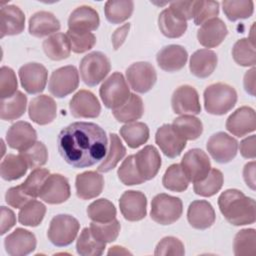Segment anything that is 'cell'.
I'll return each mask as SVG.
<instances>
[{"instance_id":"cell-1","label":"cell","mask_w":256,"mask_h":256,"mask_svg":"<svg viewBox=\"0 0 256 256\" xmlns=\"http://www.w3.org/2000/svg\"><path fill=\"white\" fill-rule=\"evenodd\" d=\"M57 145L66 163L75 168H86L104 158L108 139L99 125L92 122H74L60 131Z\"/></svg>"},{"instance_id":"cell-2","label":"cell","mask_w":256,"mask_h":256,"mask_svg":"<svg viewBox=\"0 0 256 256\" xmlns=\"http://www.w3.org/2000/svg\"><path fill=\"white\" fill-rule=\"evenodd\" d=\"M218 206L224 218L234 226L253 224L256 220V203L237 189H228L218 198Z\"/></svg>"},{"instance_id":"cell-3","label":"cell","mask_w":256,"mask_h":256,"mask_svg":"<svg viewBox=\"0 0 256 256\" xmlns=\"http://www.w3.org/2000/svg\"><path fill=\"white\" fill-rule=\"evenodd\" d=\"M204 107L207 113L224 115L229 112L237 102L236 90L225 83H214L204 90Z\"/></svg>"},{"instance_id":"cell-4","label":"cell","mask_w":256,"mask_h":256,"mask_svg":"<svg viewBox=\"0 0 256 256\" xmlns=\"http://www.w3.org/2000/svg\"><path fill=\"white\" fill-rule=\"evenodd\" d=\"M183 204L180 198L165 193L157 194L151 202V219L160 225H170L182 215Z\"/></svg>"},{"instance_id":"cell-5","label":"cell","mask_w":256,"mask_h":256,"mask_svg":"<svg viewBox=\"0 0 256 256\" xmlns=\"http://www.w3.org/2000/svg\"><path fill=\"white\" fill-rule=\"evenodd\" d=\"M111 65L108 57L99 51L85 55L79 65L80 76L83 82L90 86L98 85L110 72Z\"/></svg>"},{"instance_id":"cell-6","label":"cell","mask_w":256,"mask_h":256,"mask_svg":"<svg viewBox=\"0 0 256 256\" xmlns=\"http://www.w3.org/2000/svg\"><path fill=\"white\" fill-rule=\"evenodd\" d=\"M79 228L80 224L76 218L68 214H59L50 221L47 237L57 247L68 246L75 240Z\"/></svg>"},{"instance_id":"cell-7","label":"cell","mask_w":256,"mask_h":256,"mask_svg":"<svg viewBox=\"0 0 256 256\" xmlns=\"http://www.w3.org/2000/svg\"><path fill=\"white\" fill-rule=\"evenodd\" d=\"M99 94L104 105L113 110L123 105L131 93L124 76L120 72H114L104 80Z\"/></svg>"},{"instance_id":"cell-8","label":"cell","mask_w":256,"mask_h":256,"mask_svg":"<svg viewBox=\"0 0 256 256\" xmlns=\"http://www.w3.org/2000/svg\"><path fill=\"white\" fill-rule=\"evenodd\" d=\"M79 85V73L75 66L68 65L54 70L50 76L49 92L57 97L63 98L74 92Z\"/></svg>"},{"instance_id":"cell-9","label":"cell","mask_w":256,"mask_h":256,"mask_svg":"<svg viewBox=\"0 0 256 256\" xmlns=\"http://www.w3.org/2000/svg\"><path fill=\"white\" fill-rule=\"evenodd\" d=\"M126 78L134 91L146 93L156 83L157 74L155 68L149 62H136L127 68Z\"/></svg>"},{"instance_id":"cell-10","label":"cell","mask_w":256,"mask_h":256,"mask_svg":"<svg viewBox=\"0 0 256 256\" xmlns=\"http://www.w3.org/2000/svg\"><path fill=\"white\" fill-rule=\"evenodd\" d=\"M180 165L188 180L193 183L205 178L211 169V163L208 155L198 148H194L186 152Z\"/></svg>"},{"instance_id":"cell-11","label":"cell","mask_w":256,"mask_h":256,"mask_svg":"<svg viewBox=\"0 0 256 256\" xmlns=\"http://www.w3.org/2000/svg\"><path fill=\"white\" fill-rule=\"evenodd\" d=\"M206 147L216 162L224 164L235 158L238 150V142L225 132H217L208 139Z\"/></svg>"},{"instance_id":"cell-12","label":"cell","mask_w":256,"mask_h":256,"mask_svg":"<svg viewBox=\"0 0 256 256\" xmlns=\"http://www.w3.org/2000/svg\"><path fill=\"white\" fill-rule=\"evenodd\" d=\"M19 78L22 87L29 94L41 93L46 86L48 72L40 63L30 62L20 67Z\"/></svg>"},{"instance_id":"cell-13","label":"cell","mask_w":256,"mask_h":256,"mask_svg":"<svg viewBox=\"0 0 256 256\" xmlns=\"http://www.w3.org/2000/svg\"><path fill=\"white\" fill-rule=\"evenodd\" d=\"M70 194L67 178L61 174H50L41 188L39 197L48 204H60L67 201Z\"/></svg>"},{"instance_id":"cell-14","label":"cell","mask_w":256,"mask_h":256,"mask_svg":"<svg viewBox=\"0 0 256 256\" xmlns=\"http://www.w3.org/2000/svg\"><path fill=\"white\" fill-rule=\"evenodd\" d=\"M171 105L174 113L187 115L199 114L201 105L196 89L190 85L179 86L172 95Z\"/></svg>"},{"instance_id":"cell-15","label":"cell","mask_w":256,"mask_h":256,"mask_svg":"<svg viewBox=\"0 0 256 256\" xmlns=\"http://www.w3.org/2000/svg\"><path fill=\"white\" fill-rule=\"evenodd\" d=\"M119 207L126 220L132 222L142 220L147 214L146 196L140 191H125L120 197Z\"/></svg>"},{"instance_id":"cell-16","label":"cell","mask_w":256,"mask_h":256,"mask_svg":"<svg viewBox=\"0 0 256 256\" xmlns=\"http://www.w3.org/2000/svg\"><path fill=\"white\" fill-rule=\"evenodd\" d=\"M156 144L169 158H176L186 147V140L174 129L172 124H164L155 134Z\"/></svg>"},{"instance_id":"cell-17","label":"cell","mask_w":256,"mask_h":256,"mask_svg":"<svg viewBox=\"0 0 256 256\" xmlns=\"http://www.w3.org/2000/svg\"><path fill=\"white\" fill-rule=\"evenodd\" d=\"M69 109L75 118H96L101 112V105L92 92L83 89L72 97Z\"/></svg>"},{"instance_id":"cell-18","label":"cell","mask_w":256,"mask_h":256,"mask_svg":"<svg viewBox=\"0 0 256 256\" xmlns=\"http://www.w3.org/2000/svg\"><path fill=\"white\" fill-rule=\"evenodd\" d=\"M226 129L237 137L254 132L256 129L254 109L248 106H242L235 110L226 120Z\"/></svg>"},{"instance_id":"cell-19","label":"cell","mask_w":256,"mask_h":256,"mask_svg":"<svg viewBox=\"0 0 256 256\" xmlns=\"http://www.w3.org/2000/svg\"><path fill=\"white\" fill-rule=\"evenodd\" d=\"M100 18L98 12L87 5L77 7L68 18V30L77 33H88L99 27Z\"/></svg>"},{"instance_id":"cell-20","label":"cell","mask_w":256,"mask_h":256,"mask_svg":"<svg viewBox=\"0 0 256 256\" xmlns=\"http://www.w3.org/2000/svg\"><path fill=\"white\" fill-rule=\"evenodd\" d=\"M6 252L11 256H25L36 248L35 235L23 228H16L4 240Z\"/></svg>"},{"instance_id":"cell-21","label":"cell","mask_w":256,"mask_h":256,"mask_svg":"<svg viewBox=\"0 0 256 256\" xmlns=\"http://www.w3.org/2000/svg\"><path fill=\"white\" fill-rule=\"evenodd\" d=\"M37 140V133L32 125L25 121H18L10 126L6 133V141L10 148L23 151L31 147Z\"/></svg>"},{"instance_id":"cell-22","label":"cell","mask_w":256,"mask_h":256,"mask_svg":"<svg viewBox=\"0 0 256 256\" xmlns=\"http://www.w3.org/2000/svg\"><path fill=\"white\" fill-rule=\"evenodd\" d=\"M30 119L38 125L51 123L57 115V105L48 95H39L33 98L28 107Z\"/></svg>"},{"instance_id":"cell-23","label":"cell","mask_w":256,"mask_h":256,"mask_svg":"<svg viewBox=\"0 0 256 256\" xmlns=\"http://www.w3.org/2000/svg\"><path fill=\"white\" fill-rule=\"evenodd\" d=\"M228 34L226 24L218 17L212 18L201 25L197 31L198 42L206 48L220 45Z\"/></svg>"},{"instance_id":"cell-24","label":"cell","mask_w":256,"mask_h":256,"mask_svg":"<svg viewBox=\"0 0 256 256\" xmlns=\"http://www.w3.org/2000/svg\"><path fill=\"white\" fill-rule=\"evenodd\" d=\"M134 158L136 168L145 181L151 180L157 175L161 166V157L154 146H145L134 155Z\"/></svg>"},{"instance_id":"cell-25","label":"cell","mask_w":256,"mask_h":256,"mask_svg":"<svg viewBox=\"0 0 256 256\" xmlns=\"http://www.w3.org/2000/svg\"><path fill=\"white\" fill-rule=\"evenodd\" d=\"M25 28V15L16 5H6L0 11V37L18 35Z\"/></svg>"},{"instance_id":"cell-26","label":"cell","mask_w":256,"mask_h":256,"mask_svg":"<svg viewBox=\"0 0 256 256\" xmlns=\"http://www.w3.org/2000/svg\"><path fill=\"white\" fill-rule=\"evenodd\" d=\"M188 59V53L183 46L171 44L163 47L156 56L158 66L166 72L181 70Z\"/></svg>"},{"instance_id":"cell-27","label":"cell","mask_w":256,"mask_h":256,"mask_svg":"<svg viewBox=\"0 0 256 256\" xmlns=\"http://www.w3.org/2000/svg\"><path fill=\"white\" fill-rule=\"evenodd\" d=\"M215 218L214 208L206 200H195L188 207L187 220L195 229L205 230L211 227Z\"/></svg>"},{"instance_id":"cell-28","label":"cell","mask_w":256,"mask_h":256,"mask_svg":"<svg viewBox=\"0 0 256 256\" xmlns=\"http://www.w3.org/2000/svg\"><path fill=\"white\" fill-rule=\"evenodd\" d=\"M76 194L80 199L89 200L99 196L104 188V179L96 171H86L76 176Z\"/></svg>"},{"instance_id":"cell-29","label":"cell","mask_w":256,"mask_h":256,"mask_svg":"<svg viewBox=\"0 0 256 256\" xmlns=\"http://www.w3.org/2000/svg\"><path fill=\"white\" fill-rule=\"evenodd\" d=\"M59 20L48 11H38L29 19V33L38 38L56 34L60 30Z\"/></svg>"},{"instance_id":"cell-30","label":"cell","mask_w":256,"mask_h":256,"mask_svg":"<svg viewBox=\"0 0 256 256\" xmlns=\"http://www.w3.org/2000/svg\"><path fill=\"white\" fill-rule=\"evenodd\" d=\"M218 62L216 53L209 49L195 51L190 57V72L198 78H207L215 70Z\"/></svg>"},{"instance_id":"cell-31","label":"cell","mask_w":256,"mask_h":256,"mask_svg":"<svg viewBox=\"0 0 256 256\" xmlns=\"http://www.w3.org/2000/svg\"><path fill=\"white\" fill-rule=\"evenodd\" d=\"M158 26L164 36L179 38L187 30V21L177 16L170 8H166L159 14Z\"/></svg>"},{"instance_id":"cell-32","label":"cell","mask_w":256,"mask_h":256,"mask_svg":"<svg viewBox=\"0 0 256 256\" xmlns=\"http://www.w3.org/2000/svg\"><path fill=\"white\" fill-rule=\"evenodd\" d=\"M44 53L48 58L54 61H60L70 56L71 45L66 34L56 33L43 41Z\"/></svg>"},{"instance_id":"cell-33","label":"cell","mask_w":256,"mask_h":256,"mask_svg":"<svg viewBox=\"0 0 256 256\" xmlns=\"http://www.w3.org/2000/svg\"><path fill=\"white\" fill-rule=\"evenodd\" d=\"M113 116L118 122L131 123L140 119L144 113V105L141 97L130 94L128 100L120 107L112 110Z\"/></svg>"},{"instance_id":"cell-34","label":"cell","mask_w":256,"mask_h":256,"mask_svg":"<svg viewBox=\"0 0 256 256\" xmlns=\"http://www.w3.org/2000/svg\"><path fill=\"white\" fill-rule=\"evenodd\" d=\"M27 105V97L21 91H17L9 98L1 99L0 118L5 121H12L20 118Z\"/></svg>"},{"instance_id":"cell-35","label":"cell","mask_w":256,"mask_h":256,"mask_svg":"<svg viewBox=\"0 0 256 256\" xmlns=\"http://www.w3.org/2000/svg\"><path fill=\"white\" fill-rule=\"evenodd\" d=\"M120 135L130 148H138L149 139V128L143 122L126 123L120 128Z\"/></svg>"},{"instance_id":"cell-36","label":"cell","mask_w":256,"mask_h":256,"mask_svg":"<svg viewBox=\"0 0 256 256\" xmlns=\"http://www.w3.org/2000/svg\"><path fill=\"white\" fill-rule=\"evenodd\" d=\"M172 126L186 141L199 138L203 132L202 122L193 115H182L177 117L173 120Z\"/></svg>"},{"instance_id":"cell-37","label":"cell","mask_w":256,"mask_h":256,"mask_svg":"<svg viewBox=\"0 0 256 256\" xmlns=\"http://www.w3.org/2000/svg\"><path fill=\"white\" fill-rule=\"evenodd\" d=\"M106 243L97 239L90 230L86 227L80 233L76 243V250L82 256H100L103 254Z\"/></svg>"},{"instance_id":"cell-38","label":"cell","mask_w":256,"mask_h":256,"mask_svg":"<svg viewBox=\"0 0 256 256\" xmlns=\"http://www.w3.org/2000/svg\"><path fill=\"white\" fill-rule=\"evenodd\" d=\"M28 170L27 163L23 157L14 154H8L1 162L0 174L6 181H13L23 177Z\"/></svg>"},{"instance_id":"cell-39","label":"cell","mask_w":256,"mask_h":256,"mask_svg":"<svg viewBox=\"0 0 256 256\" xmlns=\"http://www.w3.org/2000/svg\"><path fill=\"white\" fill-rule=\"evenodd\" d=\"M224 182L223 174L220 170L210 169L208 174L200 181L194 183L193 190L197 195L203 197H211L220 191Z\"/></svg>"},{"instance_id":"cell-40","label":"cell","mask_w":256,"mask_h":256,"mask_svg":"<svg viewBox=\"0 0 256 256\" xmlns=\"http://www.w3.org/2000/svg\"><path fill=\"white\" fill-rule=\"evenodd\" d=\"M109 136L110 144L108 154L104 158L103 162L98 166L97 170L99 172H109L110 170L117 166V164L120 162V160L123 159V157L126 154V148L122 144V141L119 138V136L115 133H111Z\"/></svg>"},{"instance_id":"cell-41","label":"cell","mask_w":256,"mask_h":256,"mask_svg":"<svg viewBox=\"0 0 256 256\" xmlns=\"http://www.w3.org/2000/svg\"><path fill=\"white\" fill-rule=\"evenodd\" d=\"M46 213L45 205L35 199L23 206L18 213V221L24 226L36 227L38 226Z\"/></svg>"},{"instance_id":"cell-42","label":"cell","mask_w":256,"mask_h":256,"mask_svg":"<svg viewBox=\"0 0 256 256\" xmlns=\"http://www.w3.org/2000/svg\"><path fill=\"white\" fill-rule=\"evenodd\" d=\"M134 9L133 1H107L104 12L106 19L113 24H120L131 17Z\"/></svg>"},{"instance_id":"cell-43","label":"cell","mask_w":256,"mask_h":256,"mask_svg":"<svg viewBox=\"0 0 256 256\" xmlns=\"http://www.w3.org/2000/svg\"><path fill=\"white\" fill-rule=\"evenodd\" d=\"M189 182L180 164H172L169 166L162 178L163 186L173 192L185 191L188 188Z\"/></svg>"},{"instance_id":"cell-44","label":"cell","mask_w":256,"mask_h":256,"mask_svg":"<svg viewBox=\"0 0 256 256\" xmlns=\"http://www.w3.org/2000/svg\"><path fill=\"white\" fill-rule=\"evenodd\" d=\"M236 256L256 255V231L255 229H242L235 235L233 242Z\"/></svg>"},{"instance_id":"cell-45","label":"cell","mask_w":256,"mask_h":256,"mask_svg":"<svg viewBox=\"0 0 256 256\" xmlns=\"http://www.w3.org/2000/svg\"><path fill=\"white\" fill-rule=\"evenodd\" d=\"M87 215L94 222H110L116 218V208L112 202L101 198L93 201L88 206Z\"/></svg>"},{"instance_id":"cell-46","label":"cell","mask_w":256,"mask_h":256,"mask_svg":"<svg viewBox=\"0 0 256 256\" xmlns=\"http://www.w3.org/2000/svg\"><path fill=\"white\" fill-rule=\"evenodd\" d=\"M232 56L234 61L243 67H249L256 64L255 44L248 38H242L235 42L232 48Z\"/></svg>"},{"instance_id":"cell-47","label":"cell","mask_w":256,"mask_h":256,"mask_svg":"<svg viewBox=\"0 0 256 256\" xmlns=\"http://www.w3.org/2000/svg\"><path fill=\"white\" fill-rule=\"evenodd\" d=\"M223 12L230 21L246 19L252 16L254 2L247 0H225L222 2Z\"/></svg>"},{"instance_id":"cell-48","label":"cell","mask_w":256,"mask_h":256,"mask_svg":"<svg viewBox=\"0 0 256 256\" xmlns=\"http://www.w3.org/2000/svg\"><path fill=\"white\" fill-rule=\"evenodd\" d=\"M25 162L27 163L28 168L36 169L46 164L48 160V151L46 146L40 142L36 141L31 147L20 151L19 153Z\"/></svg>"},{"instance_id":"cell-49","label":"cell","mask_w":256,"mask_h":256,"mask_svg":"<svg viewBox=\"0 0 256 256\" xmlns=\"http://www.w3.org/2000/svg\"><path fill=\"white\" fill-rule=\"evenodd\" d=\"M120 229H121L120 223L116 218L110 222H105V223H99L94 221L90 223V230L93 233V235L97 239L105 243H110L115 241L119 235Z\"/></svg>"},{"instance_id":"cell-50","label":"cell","mask_w":256,"mask_h":256,"mask_svg":"<svg viewBox=\"0 0 256 256\" xmlns=\"http://www.w3.org/2000/svg\"><path fill=\"white\" fill-rule=\"evenodd\" d=\"M117 175L119 180L127 186L132 185H139L145 182V180L140 176L136 164L134 155H129L126 159L122 162L120 167L118 168Z\"/></svg>"},{"instance_id":"cell-51","label":"cell","mask_w":256,"mask_h":256,"mask_svg":"<svg viewBox=\"0 0 256 256\" xmlns=\"http://www.w3.org/2000/svg\"><path fill=\"white\" fill-rule=\"evenodd\" d=\"M50 175L48 169L36 168L34 169L26 178V180L21 184L24 191L33 199L39 197L41 188Z\"/></svg>"},{"instance_id":"cell-52","label":"cell","mask_w":256,"mask_h":256,"mask_svg":"<svg viewBox=\"0 0 256 256\" xmlns=\"http://www.w3.org/2000/svg\"><path fill=\"white\" fill-rule=\"evenodd\" d=\"M219 14V2L217 1H195L193 19L195 25H202L206 21L217 17Z\"/></svg>"},{"instance_id":"cell-53","label":"cell","mask_w":256,"mask_h":256,"mask_svg":"<svg viewBox=\"0 0 256 256\" xmlns=\"http://www.w3.org/2000/svg\"><path fill=\"white\" fill-rule=\"evenodd\" d=\"M66 35L69 39V42L71 45V50L74 53H78V54L84 53V52L92 49L96 43V37L91 32L77 33V32H72V31L68 30Z\"/></svg>"},{"instance_id":"cell-54","label":"cell","mask_w":256,"mask_h":256,"mask_svg":"<svg viewBox=\"0 0 256 256\" xmlns=\"http://www.w3.org/2000/svg\"><path fill=\"white\" fill-rule=\"evenodd\" d=\"M154 254L156 256H182L185 254V249L183 243L178 238L173 236H167L158 242Z\"/></svg>"},{"instance_id":"cell-55","label":"cell","mask_w":256,"mask_h":256,"mask_svg":"<svg viewBox=\"0 0 256 256\" xmlns=\"http://www.w3.org/2000/svg\"><path fill=\"white\" fill-rule=\"evenodd\" d=\"M17 78L13 69L2 66L0 69V97L9 98L17 92Z\"/></svg>"},{"instance_id":"cell-56","label":"cell","mask_w":256,"mask_h":256,"mask_svg":"<svg viewBox=\"0 0 256 256\" xmlns=\"http://www.w3.org/2000/svg\"><path fill=\"white\" fill-rule=\"evenodd\" d=\"M31 200H33V198L30 197L24 191V189L22 188L21 185L9 188L5 194L6 203L13 208L21 209L23 206H25Z\"/></svg>"},{"instance_id":"cell-57","label":"cell","mask_w":256,"mask_h":256,"mask_svg":"<svg viewBox=\"0 0 256 256\" xmlns=\"http://www.w3.org/2000/svg\"><path fill=\"white\" fill-rule=\"evenodd\" d=\"M195 1H176L170 3L169 8L180 18L187 21L193 18Z\"/></svg>"},{"instance_id":"cell-58","label":"cell","mask_w":256,"mask_h":256,"mask_svg":"<svg viewBox=\"0 0 256 256\" xmlns=\"http://www.w3.org/2000/svg\"><path fill=\"white\" fill-rule=\"evenodd\" d=\"M16 223V217L14 212L5 207H1V231L0 234L4 235L6 232H8Z\"/></svg>"},{"instance_id":"cell-59","label":"cell","mask_w":256,"mask_h":256,"mask_svg":"<svg viewBox=\"0 0 256 256\" xmlns=\"http://www.w3.org/2000/svg\"><path fill=\"white\" fill-rule=\"evenodd\" d=\"M255 142L256 137L255 135H251L245 139H243L240 143V153L244 158L247 159H255L256 152H255Z\"/></svg>"},{"instance_id":"cell-60","label":"cell","mask_w":256,"mask_h":256,"mask_svg":"<svg viewBox=\"0 0 256 256\" xmlns=\"http://www.w3.org/2000/svg\"><path fill=\"white\" fill-rule=\"evenodd\" d=\"M255 168H256L255 161H251L245 164L243 169L244 181L247 184V186L252 190H255Z\"/></svg>"},{"instance_id":"cell-61","label":"cell","mask_w":256,"mask_h":256,"mask_svg":"<svg viewBox=\"0 0 256 256\" xmlns=\"http://www.w3.org/2000/svg\"><path fill=\"white\" fill-rule=\"evenodd\" d=\"M129 28H130V24L127 23V24H124L123 26H121L120 28L116 29L115 32L113 33L112 43H113V47H114L115 50H117L123 44V42L125 41L126 36L128 34V31H129Z\"/></svg>"},{"instance_id":"cell-62","label":"cell","mask_w":256,"mask_h":256,"mask_svg":"<svg viewBox=\"0 0 256 256\" xmlns=\"http://www.w3.org/2000/svg\"><path fill=\"white\" fill-rule=\"evenodd\" d=\"M255 67L247 71L244 75V88L247 93H249L251 96H255Z\"/></svg>"},{"instance_id":"cell-63","label":"cell","mask_w":256,"mask_h":256,"mask_svg":"<svg viewBox=\"0 0 256 256\" xmlns=\"http://www.w3.org/2000/svg\"><path fill=\"white\" fill-rule=\"evenodd\" d=\"M111 254H131L129 251L125 250L123 247H120V246H113L111 247V249L108 251V255H111Z\"/></svg>"}]
</instances>
